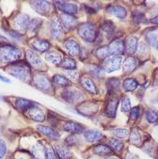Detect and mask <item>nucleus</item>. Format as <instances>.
<instances>
[{
    "mask_svg": "<svg viewBox=\"0 0 158 159\" xmlns=\"http://www.w3.org/2000/svg\"><path fill=\"white\" fill-rule=\"evenodd\" d=\"M98 109V106L94 103H84L78 107V111L85 115V116H90L94 114Z\"/></svg>",
    "mask_w": 158,
    "mask_h": 159,
    "instance_id": "obj_13",
    "label": "nucleus"
},
{
    "mask_svg": "<svg viewBox=\"0 0 158 159\" xmlns=\"http://www.w3.org/2000/svg\"><path fill=\"white\" fill-rule=\"evenodd\" d=\"M108 47H109V50H110L111 55H114V56H120L122 53H124V50H125L124 43L121 40H120V39L114 40L108 45Z\"/></svg>",
    "mask_w": 158,
    "mask_h": 159,
    "instance_id": "obj_11",
    "label": "nucleus"
},
{
    "mask_svg": "<svg viewBox=\"0 0 158 159\" xmlns=\"http://www.w3.org/2000/svg\"><path fill=\"white\" fill-rule=\"evenodd\" d=\"M36 107V104L31 102L29 100L26 99H23V98H19L16 101V107L21 110V111H25V110H29L30 108H32Z\"/></svg>",
    "mask_w": 158,
    "mask_h": 159,
    "instance_id": "obj_27",
    "label": "nucleus"
},
{
    "mask_svg": "<svg viewBox=\"0 0 158 159\" xmlns=\"http://www.w3.org/2000/svg\"><path fill=\"white\" fill-rule=\"evenodd\" d=\"M25 55H26V59L31 66H33L35 68H41L43 66L42 59L32 50H27Z\"/></svg>",
    "mask_w": 158,
    "mask_h": 159,
    "instance_id": "obj_16",
    "label": "nucleus"
},
{
    "mask_svg": "<svg viewBox=\"0 0 158 159\" xmlns=\"http://www.w3.org/2000/svg\"><path fill=\"white\" fill-rule=\"evenodd\" d=\"M121 109L123 112H128L131 110V100L129 97L124 96L121 100Z\"/></svg>",
    "mask_w": 158,
    "mask_h": 159,
    "instance_id": "obj_40",
    "label": "nucleus"
},
{
    "mask_svg": "<svg viewBox=\"0 0 158 159\" xmlns=\"http://www.w3.org/2000/svg\"><path fill=\"white\" fill-rule=\"evenodd\" d=\"M6 152H7L6 143L4 140L0 139V159H2L4 157V155L6 154Z\"/></svg>",
    "mask_w": 158,
    "mask_h": 159,
    "instance_id": "obj_47",
    "label": "nucleus"
},
{
    "mask_svg": "<svg viewBox=\"0 0 158 159\" xmlns=\"http://www.w3.org/2000/svg\"><path fill=\"white\" fill-rule=\"evenodd\" d=\"M138 66V60L134 57H126L123 61V72L124 74H131Z\"/></svg>",
    "mask_w": 158,
    "mask_h": 159,
    "instance_id": "obj_17",
    "label": "nucleus"
},
{
    "mask_svg": "<svg viewBox=\"0 0 158 159\" xmlns=\"http://www.w3.org/2000/svg\"><path fill=\"white\" fill-rule=\"evenodd\" d=\"M157 113H158V112H157ZM156 124L158 125V120H157V121H156Z\"/></svg>",
    "mask_w": 158,
    "mask_h": 159,
    "instance_id": "obj_55",
    "label": "nucleus"
},
{
    "mask_svg": "<svg viewBox=\"0 0 158 159\" xmlns=\"http://www.w3.org/2000/svg\"><path fill=\"white\" fill-rule=\"evenodd\" d=\"M46 58L51 63H53V64H56V65L61 64V62L63 60L62 55L57 53V52H49V53H47L46 54Z\"/></svg>",
    "mask_w": 158,
    "mask_h": 159,
    "instance_id": "obj_30",
    "label": "nucleus"
},
{
    "mask_svg": "<svg viewBox=\"0 0 158 159\" xmlns=\"http://www.w3.org/2000/svg\"><path fill=\"white\" fill-rule=\"evenodd\" d=\"M31 4H33L32 5L33 9L42 15H47L51 10L50 3L46 1H34V2H31Z\"/></svg>",
    "mask_w": 158,
    "mask_h": 159,
    "instance_id": "obj_12",
    "label": "nucleus"
},
{
    "mask_svg": "<svg viewBox=\"0 0 158 159\" xmlns=\"http://www.w3.org/2000/svg\"><path fill=\"white\" fill-rule=\"evenodd\" d=\"M30 45L33 49H35L39 52H45V51L49 50V48H50V43L48 42L40 40V39L32 40L30 43Z\"/></svg>",
    "mask_w": 158,
    "mask_h": 159,
    "instance_id": "obj_19",
    "label": "nucleus"
},
{
    "mask_svg": "<svg viewBox=\"0 0 158 159\" xmlns=\"http://www.w3.org/2000/svg\"><path fill=\"white\" fill-rule=\"evenodd\" d=\"M96 57L101 59V60H106V58L109 57V56L111 55L110 50L108 45H105V46H101L97 49V51L95 52Z\"/></svg>",
    "mask_w": 158,
    "mask_h": 159,
    "instance_id": "obj_31",
    "label": "nucleus"
},
{
    "mask_svg": "<svg viewBox=\"0 0 158 159\" xmlns=\"http://www.w3.org/2000/svg\"><path fill=\"white\" fill-rule=\"evenodd\" d=\"M60 19H61L63 26H64L67 30L74 29L77 25V20L73 15L63 13V14H61Z\"/></svg>",
    "mask_w": 158,
    "mask_h": 159,
    "instance_id": "obj_14",
    "label": "nucleus"
},
{
    "mask_svg": "<svg viewBox=\"0 0 158 159\" xmlns=\"http://www.w3.org/2000/svg\"><path fill=\"white\" fill-rule=\"evenodd\" d=\"M133 20L137 24H141V23H146V18L145 15L140 12V11H134L133 12Z\"/></svg>",
    "mask_w": 158,
    "mask_h": 159,
    "instance_id": "obj_42",
    "label": "nucleus"
},
{
    "mask_svg": "<svg viewBox=\"0 0 158 159\" xmlns=\"http://www.w3.org/2000/svg\"><path fill=\"white\" fill-rule=\"evenodd\" d=\"M104 69L103 68H101V67H99V66H94L91 70H90V74L92 75H94L95 77H100L101 75H102V71H103Z\"/></svg>",
    "mask_w": 158,
    "mask_h": 159,
    "instance_id": "obj_45",
    "label": "nucleus"
},
{
    "mask_svg": "<svg viewBox=\"0 0 158 159\" xmlns=\"http://www.w3.org/2000/svg\"><path fill=\"white\" fill-rule=\"evenodd\" d=\"M51 29H52V34L54 38L59 39L62 36L63 33V28L60 24V22L57 19H53L51 23Z\"/></svg>",
    "mask_w": 158,
    "mask_h": 159,
    "instance_id": "obj_26",
    "label": "nucleus"
},
{
    "mask_svg": "<svg viewBox=\"0 0 158 159\" xmlns=\"http://www.w3.org/2000/svg\"><path fill=\"white\" fill-rule=\"evenodd\" d=\"M106 11L120 19H124L126 15H127V10L120 5H115V4L109 5L106 8Z\"/></svg>",
    "mask_w": 158,
    "mask_h": 159,
    "instance_id": "obj_10",
    "label": "nucleus"
},
{
    "mask_svg": "<svg viewBox=\"0 0 158 159\" xmlns=\"http://www.w3.org/2000/svg\"><path fill=\"white\" fill-rule=\"evenodd\" d=\"M80 83H81V86H82L85 89H87L88 92H90V93H92V94H97V93H98V89H97L96 85L94 84V82H93L90 78L84 76V77L81 78Z\"/></svg>",
    "mask_w": 158,
    "mask_h": 159,
    "instance_id": "obj_21",
    "label": "nucleus"
},
{
    "mask_svg": "<svg viewBox=\"0 0 158 159\" xmlns=\"http://www.w3.org/2000/svg\"><path fill=\"white\" fill-rule=\"evenodd\" d=\"M55 152L59 159H70L72 156V153L69 149L59 144L55 145Z\"/></svg>",
    "mask_w": 158,
    "mask_h": 159,
    "instance_id": "obj_24",
    "label": "nucleus"
},
{
    "mask_svg": "<svg viewBox=\"0 0 158 159\" xmlns=\"http://www.w3.org/2000/svg\"><path fill=\"white\" fill-rule=\"evenodd\" d=\"M28 115H29V117L31 119H33L36 121H43L44 120V118H45L44 112L42 109L38 108L36 107L30 108L28 110Z\"/></svg>",
    "mask_w": 158,
    "mask_h": 159,
    "instance_id": "obj_25",
    "label": "nucleus"
},
{
    "mask_svg": "<svg viewBox=\"0 0 158 159\" xmlns=\"http://www.w3.org/2000/svg\"><path fill=\"white\" fill-rule=\"evenodd\" d=\"M148 42H149V43H151L152 46H155V47H156V45H157V41H156V37H155L154 35H152V34L148 35Z\"/></svg>",
    "mask_w": 158,
    "mask_h": 159,
    "instance_id": "obj_49",
    "label": "nucleus"
},
{
    "mask_svg": "<svg viewBox=\"0 0 158 159\" xmlns=\"http://www.w3.org/2000/svg\"><path fill=\"white\" fill-rule=\"evenodd\" d=\"M146 117L149 122L151 123H156L157 120H158V113L154 110H149L146 113Z\"/></svg>",
    "mask_w": 158,
    "mask_h": 159,
    "instance_id": "obj_43",
    "label": "nucleus"
},
{
    "mask_svg": "<svg viewBox=\"0 0 158 159\" xmlns=\"http://www.w3.org/2000/svg\"><path fill=\"white\" fill-rule=\"evenodd\" d=\"M61 67H63L64 69H67V70H74V69H75V67H76V63H75V61H74V58H72V57H66V58H64L62 60V62H61Z\"/></svg>",
    "mask_w": 158,
    "mask_h": 159,
    "instance_id": "obj_34",
    "label": "nucleus"
},
{
    "mask_svg": "<svg viewBox=\"0 0 158 159\" xmlns=\"http://www.w3.org/2000/svg\"><path fill=\"white\" fill-rule=\"evenodd\" d=\"M33 154L38 159H43V156H45V150H43V146L38 143L33 147Z\"/></svg>",
    "mask_w": 158,
    "mask_h": 159,
    "instance_id": "obj_37",
    "label": "nucleus"
},
{
    "mask_svg": "<svg viewBox=\"0 0 158 159\" xmlns=\"http://www.w3.org/2000/svg\"><path fill=\"white\" fill-rule=\"evenodd\" d=\"M107 159H119V158H117V157H114V156H110L109 158H107Z\"/></svg>",
    "mask_w": 158,
    "mask_h": 159,
    "instance_id": "obj_54",
    "label": "nucleus"
},
{
    "mask_svg": "<svg viewBox=\"0 0 158 159\" xmlns=\"http://www.w3.org/2000/svg\"><path fill=\"white\" fill-rule=\"evenodd\" d=\"M102 28H103V30H104V32L109 37V36L112 35L113 31H114V25H113V23L110 22V21H106V22H104V24L102 25Z\"/></svg>",
    "mask_w": 158,
    "mask_h": 159,
    "instance_id": "obj_36",
    "label": "nucleus"
},
{
    "mask_svg": "<svg viewBox=\"0 0 158 159\" xmlns=\"http://www.w3.org/2000/svg\"><path fill=\"white\" fill-rule=\"evenodd\" d=\"M62 97L68 103L74 104L81 102L84 99V95L80 90L74 89H66L62 93Z\"/></svg>",
    "mask_w": 158,
    "mask_h": 159,
    "instance_id": "obj_4",
    "label": "nucleus"
},
{
    "mask_svg": "<svg viewBox=\"0 0 158 159\" xmlns=\"http://www.w3.org/2000/svg\"><path fill=\"white\" fill-rule=\"evenodd\" d=\"M93 152L97 155H109L112 153V149L105 144H99L93 148Z\"/></svg>",
    "mask_w": 158,
    "mask_h": 159,
    "instance_id": "obj_28",
    "label": "nucleus"
},
{
    "mask_svg": "<svg viewBox=\"0 0 158 159\" xmlns=\"http://www.w3.org/2000/svg\"><path fill=\"white\" fill-rule=\"evenodd\" d=\"M63 129L73 134H81L85 130L84 126L82 124L77 123L75 121H71V120L63 123Z\"/></svg>",
    "mask_w": 158,
    "mask_h": 159,
    "instance_id": "obj_9",
    "label": "nucleus"
},
{
    "mask_svg": "<svg viewBox=\"0 0 158 159\" xmlns=\"http://www.w3.org/2000/svg\"><path fill=\"white\" fill-rule=\"evenodd\" d=\"M112 133L120 139H126L129 136V131L127 129H123V128H117L112 130Z\"/></svg>",
    "mask_w": 158,
    "mask_h": 159,
    "instance_id": "obj_38",
    "label": "nucleus"
},
{
    "mask_svg": "<svg viewBox=\"0 0 158 159\" xmlns=\"http://www.w3.org/2000/svg\"><path fill=\"white\" fill-rule=\"evenodd\" d=\"M121 57L120 56H113V57H109L108 58H106L105 60V64L103 69L106 72V73H112L114 71H117L120 69V64H121Z\"/></svg>",
    "mask_w": 158,
    "mask_h": 159,
    "instance_id": "obj_5",
    "label": "nucleus"
},
{
    "mask_svg": "<svg viewBox=\"0 0 158 159\" xmlns=\"http://www.w3.org/2000/svg\"><path fill=\"white\" fill-rule=\"evenodd\" d=\"M153 77H154V79H155V80H153V81L155 82V84H154V85H155L156 87H158V69H156V70H155V73H154ZM154 82H153V83H154ZM154 85H153V86H154Z\"/></svg>",
    "mask_w": 158,
    "mask_h": 159,
    "instance_id": "obj_50",
    "label": "nucleus"
},
{
    "mask_svg": "<svg viewBox=\"0 0 158 159\" xmlns=\"http://www.w3.org/2000/svg\"><path fill=\"white\" fill-rule=\"evenodd\" d=\"M138 40L137 37H135V36L129 37L127 40H126V43H125V52L129 55L135 54L138 49Z\"/></svg>",
    "mask_w": 158,
    "mask_h": 159,
    "instance_id": "obj_20",
    "label": "nucleus"
},
{
    "mask_svg": "<svg viewBox=\"0 0 158 159\" xmlns=\"http://www.w3.org/2000/svg\"><path fill=\"white\" fill-rule=\"evenodd\" d=\"M38 131L42 134H43L44 136L52 139H59V134L57 131H56L55 129L51 128V127L48 126H44V125H39L38 126Z\"/></svg>",
    "mask_w": 158,
    "mask_h": 159,
    "instance_id": "obj_22",
    "label": "nucleus"
},
{
    "mask_svg": "<svg viewBox=\"0 0 158 159\" xmlns=\"http://www.w3.org/2000/svg\"><path fill=\"white\" fill-rule=\"evenodd\" d=\"M130 141L136 146H139L142 143V136L138 128H133L130 133Z\"/></svg>",
    "mask_w": 158,
    "mask_h": 159,
    "instance_id": "obj_29",
    "label": "nucleus"
},
{
    "mask_svg": "<svg viewBox=\"0 0 158 159\" xmlns=\"http://www.w3.org/2000/svg\"><path fill=\"white\" fill-rule=\"evenodd\" d=\"M66 75H67L69 76V78H70L71 80H73V81H75V80L77 79V77H78V74H77L76 72L73 71V70L68 71Z\"/></svg>",
    "mask_w": 158,
    "mask_h": 159,
    "instance_id": "obj_48",
    "label": "nucleus"
},
{
    "mask_svg": "<svg viewBox=\"0 0 158 159\" xmlns=\"http://www.w3.org/2000/svg\"><path fill=\"white\" fill-rule=\"evenodd\" d=\"M122 86H123V89L125 91H133L138 88V83L134 78H127L123 81Z\"/></svg>",
    "mask_w": 158,
    "mask_h": 159,
    "instance_id": "obj_32",
    "label": "nucleus"
},
{
    "mask_svg": "<svg viewBox=\"0 0 158 159\" xmlns=\"http://www.w3.org/2000/svg\"><path fill=\"white\" fill-rule=\"evenodd\" d=\"M56 6L65 14H69V15H74L77 13L78 8L75 4H71V3H67V2H62V1H56Z\"/></svg>",
    "mask_w": 158,
    "mask_h": 159,
    "instance_id": "obj_8",
    "label": "nucleus"
},
{
    "mask_svg": "<svg viewBox=\"0 0 158 159\" xmlns=\"http://www.w3.org/2000/svg\"><path fill=\"white\" fill-rule=\"evenodd\" d=\"M22 52L20 49L11 46L3 45L0 47V61L2 62H15L21 58Z\"/></svg>",
    "mask_w": 158,
    "mask_h": 159,
    "instance_id": "obj_3",
    "label": "nucleus"
},
{
    "mask_svg": "<svg viewBox=\"0 0 158 159\" xmlns=\"http://www.w3.org/2000/svg\"><path fill=\"white\" fill-rule=\"evenodd\" d=\"M109 147L112 150H114L115 152H120L123 149V143L119 141V140H117V139H111L110 142H109Z\"/></svg>",
    "mask_w": 158,
    "mask_h": 159,
    "instance_id": "obj_39",
    "label": "nucleus"
},
{
    "mask_svg": "<svg viewBox=\"0 0 158 159\" xmlns=\"http://www.w3.org/2000/svg\"><path fill=\"white\" fill-rule=\"evenodd\" d=\"M64 46L69 52V54L72 55L73 57H76L80 54V46L77 43V42L74 39L67 40L64 43Z\"/></svg>",
    "mask_w": 158,
    "mask_h": 159,
    "instance_id": "obj_15",
    "label": "nucleus"
},
{
    "mask_svg": "<svg viewBox=\"0 0 158 159\" xmlns=\"http://www.w3.org/2000/svg\"><path fill=\"white\" fill-rule=\"evenodd\" d=\"M29 17L28 15L25 14V13H20L17 15V17L14 20V24L15 26L20 29V30H25L26 27H28L29 25Z\"/></svg>",
    "mask_w": 158,
    "mask_h": 159,
    "instance_id": "obj_18",
    "label": "nucleus"
},
{
    "mask_svg": "<svg viewBox=\"0 0 158 159\" xmlns=\"http://www.w3.org/2000/svg\"><path fill=\"white\" fill-rule=\"evenodd\" d=\"M151 23L158 25V15H157V16H155V17H153V18L151 20Z\"/></svg>",
    "mask_w": 158,
    "mask_h": 159,
    "instance_id": "obj_52",
    "label": "nucleus"
},
{
    "mask_svg": "<svg viewBox=\"0 0 158 159\" xmlns=\"http://www.w3.org/2000/svg\"><path fill=\"white\" fill-rule=\"evenodd\" d=\"M6 71H8L10 75L19 78L22 81L28 80L30 75V68L25 61H15L11 63L6 68Z\"/></svg>",
    "mask_w": 158,
    "mask_h": 159,
    "instance_id": "obj_1",
    "label": "nucleus"
},
{
    "mask_svg": "<svg viewBox=\"0 0 158 159\" xmlns=\"http://www.w3.org/2000/svg\"><path fill=\"white\" fill-rule=\"evenodd\" d=\"M0 80L3 81V82H7V83H9V82H10V80H9V79H7L6 77H4V76H2V75H0Z\"/></svg>",
    "mask_w": 158,
    "mask_h": 159,
    "instance_id": "obj_53",
    "label": "nucleus"
},
{
    "mask_svg": "<svg viewBox=\"0 0 158 159\" xmlns=\"http://www.w3.org/2000/svg\"><path fill=\"white\" fill-rule=\"evenodd\" d=\"M53 82L57 85V86H60V87H68L71 85V81L68 80L66 77H64L63 75H54L53 77Z\"/></svg>",
    "mask_w": 158,
    "mask_h": 159,
    "instance_id": "obj_33",
    "label": "nucleus"
},
{
    "mask_svg": "<svg viewBox=\"0 0 158 159\" xmlns=\"http://www.w3.org/2000/svg\"><path fill=\"white\" fill-rule=\"evenodd\" d=\"M45 157L47 159H57V155L51 146H47L45 148Z\"/></svg>",
    "mask_w": 158,
    "mask_h": 159,
    "instance_id": "obj_44",
    "label": "nucleus"
},
{
    "mask_svg": "<svg viewBox=\"0 0 158 159\" xmlns=\"http://www.w3.org/2000/svg\"><path fill=\"white\" fill-rule=\"evenodd\" d=\"M106 88L109 92L116 91L120 88V80L118 78H110L106 81Z\"/></svg>",
    "mask_w": 158,
    "mask_h": 159,
    "instance_id": "obj_35",
    "label": "nucleus"
},
{
    "mask_svg": "<svg viewBox=\"0 0 158 159\" xmlns=\"http://www.w3.org/2000/svg\"><path fill=\"white\" fill-rule=\"evenodd\" d=\"M84 138L88 142H94V141H98L99 139H101L103 138V134L98 130L90 129L84 133Z\"/></svg>",
    "mask_w": 158,
    "mask_h": 159,
    "instance_id": "obj_23",
    "label": "nucleus"
},
{
    "mask_svg": "<svg viewBox=\"0 0 158 159\" xmlns=\"http://www.w3.org/2000/svg\"><path fill=\"white\" fill-rule=\"evenodd\" d=\"M119 106V99L117 97H110L109 100L106 103V108H105V113L108 118H115L116 113H117V108Z\"/></svg>",
    "mask_w": 158,
    "mask_h": 159,
    "instance_id": "obj_7",
    "label": "nucleus"
},
{
    "mask_svg": "<svg viewBox=\"0 0 158 159\" xmlns=\"http://www.w3.org/2000/svg\"><path fill=\"white\" fill-rule=\"evenodd\" d=\"M79 36L88 43H94L98 37V30L95 25L90 23H84L78 26Z\"/></svg>",
    "mask_w": 158,
    "mask_h": 159,
    "instance_id": "obj_2",
    "label": "nucleus"
},
{
    "mask_svg": "<svg viewBox=\"0 0 158 159\" xmlns=\"http://www.w3.org/2000/svg\"><path fill=\"white\" fill-rule=\"evenodd\" d=\"M33 85L41 90H48L51 89V82L43 74H37L33 77Z\"/></svg>",
    "mask_w": 158,
    "mask_h": 159,
    "instance_id": "obj_6",
    "label": "nucleus"
},
{
    "mask_svg": "<svg viewBox=\"0 0 158 159\" xmlns=\"http://www.w3.org/2000/svg\"><path fill=\"white\" fill-rule=\"evenodd\" d=\"M138 115H139V107H137L132 108L131 112H130V120H136L138 118Z\"/></svg>",
    "mask_w": 158,
    "mask_h": 159,
    "instance_id": "obj_46",
    "label": "nucleus"
},
{
    "mask_svg": "<svg viewBox=\"0 0 158 159\" xmlns=\"http://www.w3.org/2000/svg\"><path fill=\"white\" fill-rule=\"evenodd\" d=\"M11 36L15 38V39H20L21 38L20 34L18 32H15V31H11Z\"/></svg>",
    "mask_w": 158,
    "mask_h": 159,
    "instance_id": "obj_51",
    "label": "nucleus"
},
{
    "mask_svg": "<svg viewBox=\"0 0 158 159\" xmlns=\"http://www.w3.org/2000/svg\"><path fill=\"white\" fill-rule=\"evenodd\" d=\"M41 25H42V21H41L40 19L35 18V19L31 20V21L29 22L28 29H29L30 31H36V30H38V29L40 28Z\"/></svg>",
    "mask_w": 158,
    "mask_h": 159,
    "instance_id": "obj_41",
    "label": "nucleus"
}]
</instances>
